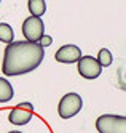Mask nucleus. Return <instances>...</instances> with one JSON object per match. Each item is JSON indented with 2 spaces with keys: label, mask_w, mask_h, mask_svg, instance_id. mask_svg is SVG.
Masks as SVG:
<instances>
[{
  "label": "nucleus",
  "mask_w": 126,
  "mask_h": 133,
  "mask_svg": "<svg viewBox=\"0 0 126 133\" xmlns=\"http://www.w3.org/2000/svg\"><path fill=\"white\" fill-rule=\"evenodd\" d=\"M45 58V48L38 42H11L3 51L2 72L8 77L27 74L37 69Z\"/></svg>",
  "instance_id": "obj_1"
},
{
  "label": "nucleus",
  "mask_w": 126,
  "mask_h": 133,
  "mask_svg": "<svg viewBox=\"0 0 126 133\" xmlns=\"http://www.w3.org/2000/svg\"><path fill=\"white\" fill-rule=\"evenodd\" d=\"M98 61H99V64L102 66V68H107V66H110L112 61H113V56H112L110 50H107V48L99 50V53H98Z\"/></svg>",
  "instance_id": "obj_11"
},
{
  "label": "nucleus",
  "mask_w": 126,
  "mask_h": 133,
  "mask_svg": "<svg viewBox=\"0 0 126 133\" xmlns=\"http://www.w3.org/2000/svg\"><path fill=\"white\" fill-rule=\"evenodd\" d=\"M38 43H40V45L43 46V48H45V46H50V45L53 43V39H51L50 35H43L42 39H40V42H38Z\"/></svg>",
  "instance_id": "obj_12"
},
{
  "label": "nucleus",
  "mask_w": 126,
  "mask_h": 133,
  "mask_svg": "<svg viewBox=\"0 0 126 133\" xmlns=\"http://www.w3.org/2000/svg\"><path fill=\"white\" fill-rule=\"evenodd\" d=\"M83 108V99L78 93H67L61 98L59 106H57V114L61 119H72L77 116Z\"/></svg>",
  "instance_id": "obj_3"
},
{
  "label": "nucleus",
  "mask_w": 126,
  "mask_h": 133,
  "mask_svg": "<svg viewBox=\"0 0 126 133\" xmlns=\"http://www.w3.org/2000/svg\"><path fill=\"white\" fill-rule=\"evenodd\" d=\"M81 50L77 45H64L56 51L54 58L57 63H64V64H72V63H78L81 58Z\"/></svg>",
  "instance_id": "obj_7"
},
{
  "label": "nucleus",
  "mask_w": 126,
  "mask_h": 133,
  "mask_svg": "<svg viewBox=\"0 0 126 133\" xmlns=\"http://www.w3.org/2000/svg\"><path fill=\"white\" fill-rule=\"evenodd\" d=\"M14 39V32L11 29V26L6 24V23H0V42L3 43H11Z\"/></svg>",
  "instance_id": "obj_10"
},
{
  "label": "nucleus",
  "mask_w": 126,
  "mask_h": 133,
  "mask_svg": "<svg viewBox=\"0 0 126 133\" xmlns=\"http://www.w3.org/2000/svg\"><path fill=\"white\" fill-rule=\"evenodd\" d=\"M99 133H126V117L115 114H104L96 120Z\"/></svg>",
  "instance_id": "obj_2"
},
{
  "label": "nucleus",
  "mask_w": 126,
  "mask_h": 133,
  "mask_svg": "<svg viewBox=\"0 0 126 133\" xmlns=\"http://www.w3.org/2000/svg\"><path fill=\"white\" fill-rule=\"evenodd\" d=\"M78 72L83 79L93 80L101 75L102 66L99 64L98 58H94V56H81L78 59Z\"/></svg>",
  "instance_id": "obj_5"
},
{
  "label": "nucleus",
  "mask_w": 126,
  "mask_h": 133,
  "mask_svg": "<svg viewBox=\"0 0 126 133\" xmlns=\"http://www.w3.org/2000/svg\"><path fill=\"white\" fill-rule=\"evenodd\" d=\"M23 35L29 42H40L45 35V24L40 16H29L23 23Z\"/></svg>",
  "instance_id": "obj_4"
},
{
  "label": "nucleus",
  "mask_w": 126,
  "mask_h": 133,
  "mask_svg": "<svg viewBox=\"0 0 126 133\" xmlns=\"http://www.w3.org/2000/svg\"><path fill=\"white\" fill-rule=\"evenodd\" d=\"M34 117V106L31 103H19L18 106H14L10 111L8 120L13 125H26L32 120Z\"/></svg>",
  "instance_id": "obj_6"
},
{
  "label": "nucleus",
  "mask_w": 126,
  "mask_h": 133,
  "mask_svg": "<svg viewBox=\"0 0 126 133\" xmlns=\"http://www.w3.org/2000/svg\"><path fill=\"white\" fill-rule=\"evenodd\" d=\"M8 133H23V131H18V130H13V131H8Z\"/></svg>",
  "instance_id": "obj_13"
},
{
  "label": "nucleus",
  "mask_w": 126,
  "mask_h": 133,
  "mask_svg": "<svg viewBox=\"0 0 126 133\" xmlns=\"http://www.w3.org/2000/svg\"><path fill=\"white\" fill-rule=\"evenodd\" d=\"M13 96H14V93H13L11 83L6 79L0 77V103H8Z\"/></svg>",
  "instance_id": "obj_8"
},
{
  "label": "nucleus",
  "mask_w": 126,
  "mask_h": 133,
  "mask_svg": "<svg viewBox=\"0 0 126 133\" xmlns=\"http://www.w3.org/2000/svg\"><path fill=\"white\" fill-rule=\"evenodd\" d=\"M27 6H29V11H31L32 16H43L46 11L45 0H29Z\"/></svg>",
  "instance_id": "obj_9"
}]
</instances>
